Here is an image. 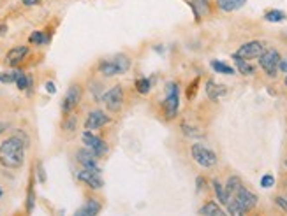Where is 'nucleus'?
Segmentation results:
<instances>
[{
    "instance_id": "29",
    "label": "nucleus",
    "mask_w": 287,
    "mask_h": 216,
    "mask_svg": "<svg viewBox=\"0 0 287 216\" xmlns=\"http://www.w3.org/2000/svg\"><path fill=\"white\" fill-rule=\"evenodd\" d=\"M151 79L150 77H141V79H138L136 81V90L141 93V95H146L148 92L151 90Z\"/></svg>"
},
{
    "instance_id": "16",
    "label": "nucleus",
    "mask_w": 287,
    "mask_h": 216,
    "mask_svg": "<svg viewBox=\"0 0 287 216\" xmlns=\"http://www.w3.org/2000/svg\"><path fill=\"white\" fill-rule=\"evenodd\" d=\"M190 7H192V11H194L196 14V19H201V16L208 14L210 11V0H189Z\"/></svg>"
},
{
    "instance_id": "11",
    "label": "nucleus",
    "mask_w": 287,
    "mask_h": 216,
    "mask_svg": "<svg viewBox=\"0 0 287 216\" xmlns=\"http://www.w3.org/2000/svg\"><path fill=\"white\" fill-rule=\"evenodd\" d=\"M106 123H109V116L101 109H95V111H90L85 121V128L86 130H97V128L104 127Z\"/></svg>"
},
{
    "instance_id": "6",
    "label": "nucleus",
    "mask_w": 287,
    "mask_h": 216,
    "mask_svg": "<svg viewBox=\"0 0 287 216\" xmlns=\"http://www.w3.org/2000/svg\"><path fill=\"white\" fill-rule=\"evenodd\" d=\"M83 143H85V146L88 148L97 159H101V157H104V155L108 153V144H106L101 137L93 135L90 130L83 132Z\"/></svg>"
},
{
    "instance_id": "44",
    "label": "nucleus",
    "mask_w": 287,
    "mask_h": 216,
    "mask_svg": "<svg viewBox=\"0 0 287 216\" xmlns=\"http://www.w3.org/2000/svg\"><path fill=\"white\" fill-rule=\"evenodd\" d=\"M286 167H287V160H286Z\"/></svg>"
},
{
    "instance_id": "21",
    "label": "nucleus",
    "mask_w": 287,
    "mask_h": 216,
    "mask_svg": "<svg viewBox=\"0 0 287 216\" xmlns=\"http://www.w3.org/2000/svg\"><path fill=\"white\" fill-rule=\"evenodd\" d=\"M212 186H214L215 195H217L218 202H220V204H225V206H227V204H229V201H231V197H229V193L225 192V186H222V183L218 181V179H214V181H212Z\"/></svg>"
},
{
    "instance_id": "3",
    "label": "nucleus",
    "mask_w": 287,
    "mask_h": 216,
    "mask_svg": "<svg viewBox=\"0 0 287 216\" xmlns=\"http://www.w3.org/2000/svg\"><path fill=\"white\" fill-rule=\"evenodd\" d=\"M190 155H192V159L201 167L210 169V167L217 165V155H215V151H212L210 148H206L205 144L201 143H196L190 146Z\"/></svg>"
},
{
    "instance_id": "31",
    "label": "nucleus",
    "mask_w": 287,
    "mask_h": 216,
    "mask_svg": "<svg viewBox=\"0 0 287 216\" xmlns=\"http://www.w3.org/2000/svg\"><path fill=\"white\" fill-rule=\"evenodd\" d=\"M34 206H35V193H34V188H28V195H27V213H32L34 211Z\"/></svg>"
},
{
    "instance_id": "25",
    "label": "nucleus",
    "mask_w": 287,
    "mask_h": 216,
    "mask_svg": "<svg viewBox=\"0 0 287 216\" xmlns=\"http://www.w3.org/2000/svg\"><path fill=\"white\" fill-rule=\"evenodd\" d=\"M210 67H212L215 72L225 74V76H233V74L236 72L233 67L227 65V63H224V62H220V60H212V62H210Z\"/></svg>"
},
{
    "instance_id": "38",
    "label": "nucleus",
    "mask_w": 287,
    "mask_h": 216,
    "mask_svg": "<svg viewBox=\"0 0 287 216\" xmlns=\"http://www.w3.org/2000/svg\"><path fill=\"white\" fill-rule=\"evenodd\" d=\"M21 2H23V5H37L41 0H21Z\"/></svg>"
},
{
    "instance_id": "22",
    "label": "nucleus",
    "mask_w": 287,
    "mask_h": 216,
    "mask_svg": "<svg viewBox=\"0 0 287 216\" xmlns=\"http://www.w3.org/2000/svg\"><path fill=\"white\" fill-rule=\"evenodd\" d=\"M233 60H234V63H236V69L240 70L243 76H252V74L256 72L254 65H250V63H248V60H243V58L236 56V54H233Z\"/></svg>"
},
{
    "instance_id": "32",
    "label": "nucleus",
    "mask_w": 287,
    "mask_h": 216,
    "mask_svg": "<svg viewBox=\"0 0 287 216\" xmlns=\"http://www.w3.org/2000/svg\"><path fill=\"white\" fill-rule=\"evenodd\" d=\"M273 185H275V178H273L272 174H266V176L261 178V186L263 188H272Z\"/></svg>"
},
{
    "instance_id": "39",
    "label": "nucleus",
    "mask_w": 287,
    "mask_h": 216,
    "mask_svg": "<svg viewBox=\"0 0 287 216\" xmlns=\"http://www.w3.org/2000/svg\"><path fill=\"white\" fill-rule=\"evenodd\" d=\"M279 70H282V72H286V74H287V62H286V60H282V62H280Z\"/></svg>"
},
{
    "instance_id": "33",
    "label": "nucleus",
    "mask_w": 287,
    "mask_h": 216,
    "mask_svg": "<svg viewBox=\"0 0 287 216\" xmlns=\"http://www.w3.org/2000/svg\"><path fill=\"white\" fill-rule=\"evenodd\" d=\"M16 81L14 72H0V83H5V85H12Z\"/></svg>"
},
{
    "instance_id": "43",
    "label": "nucleus",
    "mask_w": 287,
    "mask_h": 216,
    "mask_svg": "<svg viewBox=\"0 0 287 216\" xmlns=\"http://www.w3.org/2000/svg\"><path fill=\"white\" fill-rule=\"evenodd\" d=\"M286 86H287V77H286Z\"/></svg>"
},
{
    "instance_id": "2",
    "label": "nucleus",
    "mask_w": 287,
    "mask_h": 216,
    "mask_svg": "<svg viewBox=\"0 0 287 216\" xmlns=\"http://www.w3.org/2000/svg\"><path fill=\"white\" fill-rule=\"evenodd\" d=\"M180 109V88L176 83H167L166 85V99H164V112L167 120H173Z\"/></svg>"
},
{
    "instance_id": "35",
    "label": "nucleus",
    "mask_w": 287,
    "mask_h": 216,
    "mask_svg": "<svg viewBox=\"0 0 287 216\" xmlns=\"http://www.w3.org/2000/svg\"><path fill=\"white\" fill-rule=\"evenodd\" d=\"M74 125H76V118H71L69 121L64 123V128H66V130H74Z\"/></svg>"
},
{
    "instance_id": "10",
    "label": "nucleus",
    "mask_w": 287,
    "mask_h": 216,
    "mask_svg": "<svg viewBox=\"0 0 287 216\" xmlns=\"http://www.w3.org/2000/svg\"><path fill=\"white\" fill-rule=\"evenodd\" d=\"M233 199L238 202V206H240V208L243 209L245 213H247V211H252V209L257 206V195H256V193L250 192V190L243 188V186H241L240 192H238Z\"/></svg>"
},
{
    "instance_id": "8",
    "label": "nucleus",
    "mask_w": 287,
    "mask_h": 216,
    "mask_svg": "<svg viewBox=\"0 0 287 216\" xmlns=\"http://www.w3.org/2000/svg\"><path fill=\"white\" fill-rule=\"evenodd\" d=\"M81 95H83V90L79 85L69 86V90H67L66 97H64V101H62V111L66 112V114H69V112L79 104Z\"/></svg>"
},
{
    "instance_id": "34",
    "label": "nucleus",
    "mask_w": 287,
    "mask_h": 216,
    "mask_svg": "<svg viewBox=\"0 0 287 216\" xmlns=\"http://www.w3.org/2000/svg\"><path fill=\"white\" fill-rule=\"evenodd\" d=\"M275 202H277V206H279V208H282L284 211H287V197H277Z\"/></svg>"
},
{
    "instance_id": "5",
    "label": "nucleus",
    "mask_w": 287,
    "mask_h": 216,
    "mask_svg": "<svg viewBox=\"0 0 287 216\" xmlns=\"http://www.w3.org/2000/svg\"><path fill=\"white\" fill-rule=\"evenodd\" d=\"M266 44L263 41H250V43H245L243 46H240V50L236 51V56L243 58V60H254V58H261L266 51Z\"/></svg>"
},
{
    "instance_id": "20",
    "label": "nucleus",
    "mask_w": 287,
    "mask_h": 216,
    "mask_svg": "<svg viewBox=\"0 0 287 216\" xmlns=\"http://www.w3.org/2000/svg\"><path fill=\"white\" fill-rule=\"evenodd\" d=\"M99 72L106 77H113V76H117V74H120L115 60H102V62L99 63Z\"/></svg>"
},
{
    "instance_id": "27",
    "label": "nucleus",
    "mask_w": 287,
    "mask_h": 216,
    "mask_svg": "<svg viewBox=\"0 0 287 216\" xmlns=\"http://www.w3.org/2000/svg\"><path fill=\"white\" fill-rule=\"evenodd\" d=\"M287 16L284 11H280V9H272V11H268L266 14H264V19L266 21H270V23H280V21H284Z\"/></svg>"
},
{
    "instance_id": "15",
    "label": "nucleus",
    "mask_w": 287,
    "mask_h": 216,
    "mask_svg": "<svg viewBox=\"0 0 287 216\" xmlns=\"http://www.w3.org/2000/svg\"><path fill=\"white\" fill-rule=\"evenodd\" d=\"M206 95H208L210 101H214V102L218 101L222 95H225V86L218 85V83L210 79V81L206 83Z\"/></svg>"
},
{
    "instance_id": "1",
    "label": "nucleus",
    "mask_w": 287,
    "mask_h": 216,
    "mask_svg": "<svg viewBox=\"0 0 287 216\" xmlns=\"http://www.w3.org/2000/svg\"><path fill=\"white\" fill-rule=\"evenodd\" d=\"M28 146V137L21 130H16L12 137L0 144V165L7 169H20L25 162V148Z\"/></svg>"
},
{
    "instance_id": "36",
    "label": "nucleus",
    "mask_w": 287,
    "mask_h": 216,
    "mask_svg": "<svg viewBox=\"0 0 287 216\" xmlns=\"http://www.w3.org/2000/svg\"><path fill=\"white\" fill-rule=\"evenodd\" d=\"M37 172H39V181H41V183H44V181H46V176H44L43 163H39V169H37Z\"/></svg>"
},
{
    "instance_id": "9",
    "label": "nucleus",
    "mask_w": 287,
    "mask_h": 216,
    "mask_svg": "<svg viewBox=\"0 0 287 216\" xmlns=\"http://www.w3.org/2000/svg\"><path fill=\"white\" fill-rule=\"evenodd\" d=\"M78 179L81 183H85L86 186L93 190H99L104 186V181L101 178V170H93V169H83L78 172Z\"/></svg>"
},
{
    "instance_id": "12",
    "label": "nucleus",
    "mask_w": 287,
    "mask_h": 216,
    "mask_svg": "<svg viewBox=\"0 0 287 216\" xmlns=\"http://www.w3.org/2000/svg\"><path fill=\"white\" fill-rule=\"evenodd\" d=\"M27 54H28L27 46H16V48H12V50L7 51V54H5V63H7L9 67L20 65L25 58H27Z\"/></svg>"
},
{
    "instance_id": "42",
    "label": "nucleus",
    "mask_w": 287,
    "mask_h": 216,
    "mask_svg": "<svg viewBox=\"0 0 287 216\" xmlns=\"http://www.w3.org/2000/svg\"><path fill=\"white\" fill-rule=\"evenodd\" d=\"M2 193H4V192H2V188H0V197H2Z\"/></svg>"
},
{
    "instance_id": "7",
    "label": "nucleus",
    "mask_w": 287,
    "mask_h": 216,
    "mask_svg": "<svg viewBox=\"0 0 287 216\" xmlns=\"http://www.w3.org/2000/svg\"><path fill=\"white\" fill-rule=\"evenodd\" d=\"M102 102H104V106L109 111H118L122 108V104H124V88L120 85L113 86L111 90H108L102 95Z\"/></svg>"
},
{
    "instance_id": "17",
    "label": "nucleus",
    "mask_w": 287,
    "mask_h": 216,
    "mask_svg": "<svg viewBox=\"0 0 287 216\" xmlns=\"http://www.w3.org/2000/svg\"><path fill=\"white\" fill-rule=\"evenodd\" d=\"M247 4V0H217V7L224 12H233L241 9Z\"/></svg>"
},
{
    "instance_id": "37",
    "label": "nucleus",
    "mask_w": 287,
    "mask_h": 216,
    "mask_svg": "<svg viewBox=\"0 0 287 216\" xmlns=\"http://www.w3.org/2000/svg\"><path fill=\"white\" fill-rule=\"evenodd\" d=\"M46 92H48V93H55V92H57V88H55V83H53V81H48V83H46Z\"/></svg>"
},
{
    "instance_id": "4",
    "label": "nucleus",
    "mask_w": 287,
    "mask_h": 216,
    "mask_svg": "<svg viewBox=\"0 0 287 216\" xmlns=\"http://www.w3.org/2000/svg\"><path fill=\"white\" fill-rule=\"evenodd\" d=\"M282 62V56L277 50H266L264 54L259 58V65L264 72L270 77H275L277 72H279V65Z\"/></svg>"
},
{
    "instance_id": "18",
    "label": "nucleus",
    "mask_w": 287,
    "mask_h": 216,
    "mask_svg": "<svg viewBox=\"0 0 287 216\" xmlns=\"http://www.w3.org/2000/svg\"><path fill=\"white\" fill-rule=\"evenodd\" d=\"M199 215L201 216H225V211H222V208L217 202H206L199 209Z\"/></svg>"
},
{
    "instance_id": "26",
    "label": "nucleus",
    "mask_w": 287,
    "mask_h": 216,
    "mask_svg": "<svg viewBox=\"0 0 287 216\" xmlns=\"http://www.w3.org/2000/svg\"><path fill=\"white\" fill-rule=\"evenodd\" d=\"M28 43L32 44H37V46H43V44H48L50 43V35L44 34V32H32L30 37H28Z\"/></svg>"
},
{
    "instance_id": "14",
    "label": "nucleus",
    "mask_w": 287,
    "mask_h": 216,
    "mask_svg": "<svg viewBox=\"0 0 287 216\" xmlns=\"http://www.w3.org/2000/svg\"><path fill=\"white\" fill-rule=\"evenodd\" d=\"M101 209H102L101 202L95 201V199H90V201H86L85 204L76 211L74 216H97L99 213H101Z\"/></svg>"
},
{
    "instance_id": "30",
    "label": "nucleus",
    "mask_w": 287,
    "mask_h": 216,
    "mask_svg": "<svg viewBox=\"0 0 287 216\" xmlns=\"http://www.w3.org/2000/svg\"><path fill=\"white\" fill-rule=\"evenodd\" d=\"M198 90H199V77H196L194 81L189 85V88H187V99L194 101L196 97H198Z\"/></svg>"
},
{
    "instance_id": "28",
    "label": "nucleus",
    "mask_w": 287,
    "mask_h": 216,
    "mask_svg": "<svg viewBox=\"0 0 287 216\" xmlns=\"http://www.w3.org/2000/svg\"><path fill=\"white\" fill-rule=\"evenodd\" d=\"M113 60H115V63H117L118 72L120 74H125L129 69H131V60H129V56H125V54H117Z\"/></svg>"
},
{
    "instance_id": "23",
    "label": "nucleus",
    "mask_w": 287,
    "mask_h": 216,
    "mask_svg": "<svg viewBox=\"0 0 287 216\" xmlns=\"http://www.w3.org/2000/svg\"><path fill=\"white\" fill-rule=\"evenodd\" d=\"M180 128H182V132L189 137V139H201L203 135H205L198 127L187 123V121H182V123H180Z\"/></svg>"
},
{
    "instance_id": "13",
    "label": "nucleus",
    "mask_w": 287,
    "mask_h": 216,
    "mask_svg": "<svg viewBox=\"0 0 287 216\" xmlns=\"http://www.w3.org/2000/svg\"><path fill=\"white\" fill-rule=\"evenodd\" d=\"M76 159H78V162L81 163L85 169H93V170H101L97 165V157L92 153V151L86 148V150H79L78 155H76Z\"/></svg>"
},
{
    "instance_id": "24",
    "label": "nucleus",
    "mask_w": 287,
    "mask_h": 216,
    "mask_svg": "<svg viewBox=\"0 0 287 216\" xmlns=\"http://www.w3.org/2000/svg\"><path fill=\"white\" fill-rule=\"evenodd\" d=\"M241 186H243L241 185V179L238 178V176H231V178L227 179V183H225V192L229 193V197L233 199L234 195L240 192Z\"/></svg>"
},
{
    "instance_id": "40",
    "label": "nucleus",
    "mask_w": 287,
    "mask_h": 216,
    "mask_svg": "<svg viewBox=\"0 0 287 216\" xmlns=\"http://www.w3.org/2000/svg\"><path fill=\"white\" fill-rule=\"evenodd\" d=\"M9 128V125L7 123H4V121H0V134H2V132H5Z\"/></svg>"
},
{
    "instance_id": "41",
    "label": "nucleus",
    "mask_w": 287,
    "mask_h": 216,
    "mask_svg": "<svg viewBox=\"0 0 287 216\" xmlns=\"http://www.w3.org/2000/svg\"><path fill=\"white\" fill-rule=\"evenodd\" d=\"M5 30H7V27H5V25H0V35L5 34Z\"/></svg>"
},
{
    "instance_id": "19",
    "label": "nucleus",
    "mask_w": 287,
    "mask_h": 216,
    "mask_svg": "<svg viewBox=\"0 0 287 216\" xmlns=\"http://www.w3.org/2000/svg\"><path fill=\"white\" fill-rule=\"evenodd\" d=\"M14 72V77H16V81L14 85L18 86V90H30L32 88V77L27 76V74L23 72V70H12Z\"/></svg>"
}]
</instances>
